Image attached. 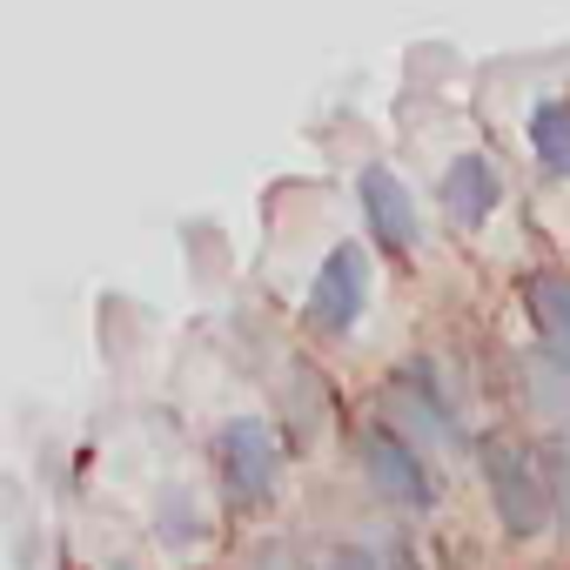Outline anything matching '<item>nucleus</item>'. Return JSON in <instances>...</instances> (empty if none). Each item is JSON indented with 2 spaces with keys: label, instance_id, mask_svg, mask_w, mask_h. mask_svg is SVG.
<instances>
[{
  "label": "nucleus",
  "instance_id": "3",
  "mask_svg": "<svg viewBox=\"0 0 570 570\" xmlns=\"http://www.w3.org/2000/svg\"><path fill=\"white\" fill-rule=\"evenodd\" d=\"M383 423H396L416 450H450L463 430H456V396H450V383H443V370L430 363V356H410V363H396L390 370V383H383Z\"/></svg>",
  "mask_w": 570,
  "mask_h": 570
},
{
  "label": "nucleus",
  "instance_id": "12",
  "mask_svg": "<svg viewBox=\"0 0 570 570\" xmlns=\"http://www.w3.org/2000/svg\"><path fill=\"white\" fill-rule=\"evenodd\" d=\"M248 570H309V557H303V550H289V543H275V537H268V543H262V550L248 557Z\"/></svg>",
  "mask_w": 570,
  "mask_h": 570
},
{
  "label": "nucleus",
  "instance_id": "6",
  "mask_svg": "<svg viewBox=\"0 0 570 570\" xmlns=\"http://www.w3.org/2000/svg\"><path fill=\"white\" fill-rule=\"evenodd\" d=\"M356 208H363V228H370V242L383 255H416L423 248V215H416V195H410V181L396 168L370 161L356 175Z\"/></svg>",
  "mask_w": 570,
  "mask_h": 570
},
{
  "label": "nucleus",
  "instance_id": "1",
  "mask_svg": "<svg viewBox=\"0 0 570 570\" xmlns=\"http://www.w3.org/2000/svg\"><path fill=\"white\" fill-rule=\"evenodd\" d=\"M476 463H483V490H490V510L503 523V537L530 543L550 530V483H543V456L517 436H483L476 443Z\"/></svg>",
  "mask_w": 570,
  "mask_h": 570
},
{
  "label": "nucleus",
  "instance_id": "9",
  "mask_svg": "<svg viewBox=\"0 0 570 570\" xmlns=\"http://www.w3.org/2000/svg\"><path fill=\"white\" fill-rule=\"evenodd\" d=\"M523 141H530V155L550 181H570V101L563 95H543L523 115Z\"/></svg>",
  "mask_w": 570,
  "mask_h": 570
},
{
  "label": "nucleus",
  "instance_id": "2",
  "mask_svg": "<svg viewBox=\"0 0 570 570\" xmlns=\"http://www.w3.org/2000/svg\"><path fill=\"white\" fill-rule=\"evenodd\" d=\"M208 463H215V483L235 510H262L282 490V436L262 416H228L208 436Z\"/></svg>",
  "mask_w": 570,
  "mask_h": 570
},
{
  "label": "nucleus",
  "instance_id": "13",
  "mask_svg": "<svg viewBox=\"0 0 570 570\" xmlns=\"http://www.w3.org/2000/svg\"><path fill=\"white\" fill-rule=\"evenodd\" d=\"M323 570H383V563H376V550H363V543H336Z\"/></svg>",
  "mask_w": 570,
  "mask_h": 570
},
{
  "label": "nucleus",
  "instance_id": "10",
  "mask_svg": "<svg viewBox=\"0 0 570 570\" xmlns=\"http://www.w3.org/2000/svg\"><path fill=\"white\" fill-rule=\"evenodd\" d=\"M155 530H161V543H202V537H208V517H202V503H195L181 483H161V497H155Z\"/></svg>",
  "mask_w": 570,
  "mask_h": 570
},
{
  "label": "nucleus",
  "instance_id": "7",
  "mask_svg": "<svg viewBox=\"0 0 570 570\" xmlns=\"http://www.w3.org/2000/svg\"><path fill=\"white\" fill-rule=\"evenodd\" d=\"M517 296H523L537 356H550L557 370H570V268H530Z\"/></svg>",
  "mask_w": 570,
  "mask_h": 570
},
{
  "label": "nucleus",
  "instance_id": "8",
  "mask_svg": "<svg viewBox=\"0 0 570 570\" xmlns=\"http://www.w3.org/2000/svg\"><path fill=\"white\" fill-rule=\"evenodd\" d=\"M436 202H443V215H450L456 228H483V222L503 208V175H497V161H490V155H456V161L443 168V181H436Z\"/></svg>",
  "mask_w": 570,
  "mask_h": 570
},
{
  "label": "nucleus",
  "instance_id": "4",
  "mask_svg": "<svg viewBox=\"0 0 570 570\" xmlns=\"http://www.w3.org/2000/svg\"><path fill=\"white\" fill-rule=\"evenodd\" d=\"M370 289H376V255L363 242H336L309 282V296H303V323L316 336H350L370 309Z\"/></svg>",
  "mask_w": 570,
  "mask_h": 570
},
{
  "label": "nucleus",
  "instance_id": "5",
  "mask_svg": "<svg viewBox=\"0 0 570 570\" xmlns=\"http://www.w3.org/2000/svg\"><path fill=\"white\" fill-rule=\"evenodd\" d=\"M356 470H363V483H370L383 503H396V510H430V503H436V476H430L423 450H416L396 423H363V430H356Z\"/></svg>",
  "mask_w": 570,
  "mask_h": 570
},
{
  "label": "nucleus",
  "instance_id": "11",
  "mask_svg": "<svg viewBox=\"0 0 570 570\" xmlns=\"http://www.w3.org/2000/svg\"><path fill=\"white\" fill-rule=\"evenodd\" d=\"M543 483H550V523L570 530V443H543Z\"/></svg>",
  "mask_w": 570,
  "mask_h": 570
}]
</instances>
